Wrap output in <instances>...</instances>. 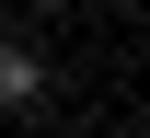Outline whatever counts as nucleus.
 <instances>
[{
    "mask_svg": "<svg viewBox=\"0 0 150 138\" xmlns=\"http://www.w3.org/2000/svg\"><path fill=\"white\" fill-rule=\"evenodd\" d=\"M35 92H46V58H35L23 35H0V115H12V104H35Z\"/></svg>",
    "mask_w": 150,
    "mask_h": 138,
    "instance_id": "nucleus-1",
    "label": "nucleus"
}]
</instances>
